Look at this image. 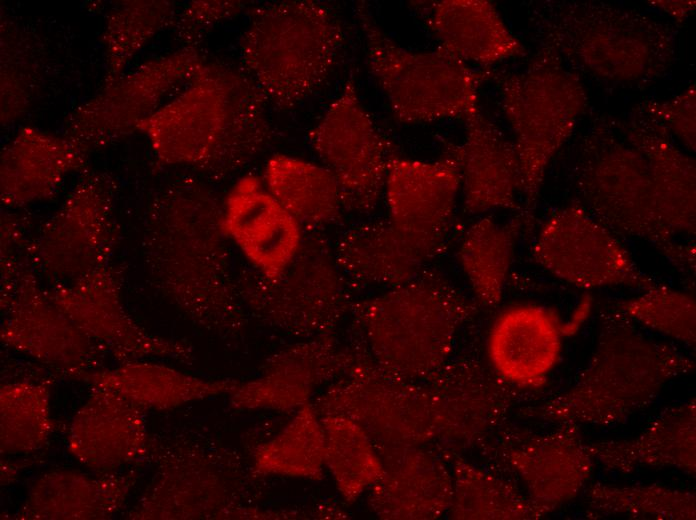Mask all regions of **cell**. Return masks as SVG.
<instances>
[{
	"label": "cell",
	"instance_id": "4316f807",
	"mask_svg": "<svg viewBox=\"0 0 696 520\" xmlns=\"http://www.w3.org/2000/svg\"><path fill=\"white\" fill-rule=\"evenodd\" d=\"M604 470L629 474L642 467L673 468L691 476L696 471L695 398L664 408L644 430L630 439L586 443Z\"/></svg>",
	"mask_w": 696,
	"mask_h": 520
},
{
	"label": "cell",
	"instance_id": "f35d334b",
	"mask_svg": "<svg viewBox=\"0 0 696 520\" xmlns=\"http://www.w3.org/2000/svg\"><path fill=\"white\" fill-rule=\"evenodd\" d=\"M1 451L30 453L41 448L51 432L49 394L44 385L9 383L0 393Z\"/></svg>",
	"mask_w": 696,
	"mask_h": 520
},
{
	"label": "cell",
	"instance_id": "cb8c5ba5",
	"mask_svg": "<svg viewBox=\"0 0 696 520\" xmlns=\"http://www.w3.org/2000/svg\"><path fill=\"white\" fill-rule=\"evenodd\" d=\"M206 452L182 448L163 454L131 518L227 517L232 508L226 500L225 482Z\"/></svg>",
	"mask_w": 696,
	"mask_h": 520
},
{
	"label": "cell",
	"instance_id": "d6986e66",
	"mask_svg": "<svg viewBox=\"0 0 696 520\" xmlns=\"http://www.w3.org/2000/svg\"><path fill=\"white\" fill-rule=\"evenodd\" d=\"M580 427L557 425L510 447L506 457L524 483L528 498L543 516L576 498L594 466Z\"/></svg>",
	"mask_w": 696,
	"mask_h": 520
},
{
	"label": "cell",
	"instance_id": "4fadbf2b",
	"mask_svg": "<svg viewBox=\"0 0 696 520\" xmlns=\"http://www.w3.org/2000/svg\"><path fill=\"white\" fill-rule=\"evenodd\" d=\"M531 256L547 273L579 289L644 290L658 283L638 266L618 235L578 200L555 209L544 220Z\"/></svg>",
	"mask_w": 696,
	"mask_h": 520
},
{
	"label": "cell",
	"instance_id": "44dd1931",
	"mask_svg": "<svg viewBox=\"0 0 696 520\" xmlns=\"http://www.w3.org/2000/svg\"><path fill=\"white\" fill-rule=\"evenodd\" d=\"M562 321L557 313L535 304L503 310L487 338L493 370L520 387L542 386L557 365L563 347Z\"/></svg>",
	"mask_w": 696,
	"mask_h": 520
},
{
	"label": "cell",
	"instance_id": "6da1fadb",
	"mask_svg": "<svg viewBox=\"0 0 696 520\" xmlns=\"http://www.w3.org/2000/svg\"><path fill=\"white\" fill-rule=\"evenodd\" d=\"M223 227V202L192 177L162 188L148 208L142 254L152 285L198 326L234 335L246 323Z\"/></svg>",
	"mask_w": 696,
	"mask_h": 520
},
{
	"label": "cell",
	"instance_id": "f6af8a7d",
	"mask_svg": "<svg viewBox=\"0 0 696 520\" xmlns=\"http://www.w3.org/2000/svg\"><path fill=\"white\" fill-rule=\"evenodd\" d=\"M651 3L678 21L685 19L695 7V2L692 1H653Z\"/></svg>",
	"mask_w": 696,
	"mask_h": 520
},
{
	"label": "cell",
	"instance_id": "277c9868",
	"mask_svg": "<svg viewBox=\"0 0 696 520\" xmlns=\"http://www.w3.org/2000/svg\"><path fill=\"white\" fill-rule=\"evenodd\" d=\"M595 348L575 382L530 409L554 425L607 427L626 421L655 401L670 381L694 370V361L671 344L606 308L599 316Z\"/></svg>",
	"mask_w": 696,
	"mask_h": 520
},
{
	"label": "cell",
	"instance_id": "ba28073f",
	"mask_svg": "<svg viewBox=\"0 0 696 520\" xmlns=\"http://www.w3.org/2000/svg\"><path fill=\"white\" fill-rule=\"evenodd\" d=\"M369 70L393 118L402 124L461 118L480 111L479 90L490 76L438 47L414 51L394 41L365 2L355 5Z\"/></svg>",
	"mask_w": 696,
	"mask_h": 520
},
{
	"label": "cell",
	"instance_id": "ac0fdd59",
	"mask_svg": "<svg viewBox=\"0 0 696 520\" xmlns=\"http://www.w3.org/2000/svg\"><path fill=\"white\" fill-rule=\"evenodd\" d=\"M223 227L250 266L278 276L303 242V228L256 176L240 178L223 202Z\"/></svg>",
	"mask_w": 696,
	"mask_h": 520
},
{
	"label": "cell",
	"instance_id": "ab89813d",
	"mask_svg": "<svg viewBox=\"0 0 696 520\" xmlns=\"http://www.w3.org/2000/svg\"><path fill=\"white\" fill-rule=\"evenodd\" d=\"M612 307L638 326L695 348L696 302L689 292L658 282Z\"/></svg>",
	"mask_w": 696,
	"mask_h": 520
},
{
	"label": "cell",
	"instance_id": "9a60e30c",
	"mask_svg": "<svg viewBox=\"0 0 696 520\" xmlns=\"http://www.w3.org/2000/svg\"><path fill=\"white\" fill-rule=\"evenodd\" d=\"M123 267L112 260L70 282L46 288L51 300L107 354L123 362L166 357L191 362L192 346L151 334L127 313L121 297Z\"/></svg>",
	"mask_w": 696,
	"mask_h": 520
},
{
	"label": "cell",
	"instance_id": "484cf974",
	"mask_svg": "<svg viewBox=\"0 0 696 520\" xmlns=\"http://www.w3.org/2000/svg\"><path fill=\"white\" fill-rule=\"evenodd\" d=\"M351 285L394 287L417 277L441 254L395 227L389 220L360 223L333 246Z\"/></svg>",
	"mask_w": 696,
	"mask_h": 520
},
{
	"label": "cell",
	"instance_id": "83f0119b",
	"mask_svg": "<svg viewBox=\"0 0 696 520\" xmlns=\"http://www.w3.org/2000/svg\"><path fill=\"white\" fill-rule=\"evenodd\" d=\"M86 151L66 136L21 130L1 153L2 201L22 206L50 197L70 173L84 167Z\"/></svg>",
	"mask_w": 696,
	"mask_h": 520
},
{
	"label": "cell",
	"instance_id": "5bb4252c",
	"mask_svg": "<svg viewBox=\"0 0 696 520\" xmlns=\"http://www.w3.org/2000/svg\"><path fill=\"white\" fill-rule=\"evenodd\" d=\"M113 183L103 173H86L61 207L32 239L30 258L51 284L76 280L112 260L117 228Z\"/></svg>",
	"mask_w": 696,
	"mask_h": 520
},
{
	"label": "cell",
	"instance_id": "7a4b0ae2",
	"mask_svg": "<svg viewBox=\"0 0 696 520\" xmlns=\"http://www.w3.org/2000/svg\"><path fill=\"white\" fill-rule=\"evenodd\" d=\"M266 105L243 69L205 62L181 93L137 129L163 164L192 166L224 178L272 140Z\"/></svg>",
	"mask_w": 696,
	"mask_h": 520
},
{
	"label": "cell",
	"instance_id": "8d00e7d4",
	"mask_svg": "<svg viewBox=\"0 0 696 520\" xmlns=\"http://www.w3.org/2000/svg\"><path fill=\"white\" fill-rule=\"evenodd\" d=\"M324 466V431L310 403L297 409L289 423L254 454V468L261 474L319 480Z\"/></svg>",
	"mask_w": 696,
	"mask_h": 520
},
{
	"label": "cell",
	"instance_id": "30bf717a",
	"mask_svg": "<svg viewBox=\"0 0 696 520\" xmlns=\"http://www.w3.org/2000/svg\"><path fill=\"white\" fill-rule=\"evenodd\" d=\"M247 311L265 324L302 338L328 335L350 308L351 284L333 246L318 234L304 237L294 259L276 277L254 270L237 273Z\"/></svg>",
	"mask_w": 696,
	"mask_h": 520
},
{
	"label": "cell",
	"instance_id": "5b68a950",
	"mask_svg": "<svg viewBox=\"0 0 696 520\" xmlns=\"http://www.w3.org/2000/svg\"><path fill=\"white\" fill-rule=\"evenodd\" d=\"M345 41L341 19L321 2L265 3L252 10L241 36L242 69L267 104L292 109L329 81Z\"/></svg>",
	"mask_w": 696,
	"mask_h": 520
},
{
	"label": "cell",
	"instance_id": "9c48e42d",
	"mask_svg": "<svg viewBox=\"0 0 696 520\" xmlns=\"http://www.w3.org/2000/svg\"><path fill=\"white\" fill-rule=\"evenodd\" d=\"M521 171V214L531 227L547 169L572 136L588 97L580 75L537 52L522 71L498 81Z\"/></svg>",
	"mask_w": 696,
	"mask_h": 520
},
{
	"label": "cell",
	"instance_id": "d4e9b609",
	"mask_svg": "<svg viewBox=\"0 0 696 520\" xmlns=\"http://www.w3.org/2000/svg\"><path fill=\"white\" fill-rule=\"evenodd\" d=\"M465 123L460 144L464 212L470 216L496 210L521 212V171L513 141L481 110Z\"/></svg>",
	"mask_w": 696,
	"mask_h": 520
},
{
	"label": "cell",
	"instance_id": "d6a6232c",
	"mask_svg": "<svg viewBox=\"0 0 696 520\" xmlns=\"http://www.w3.org/2000/svg\"><path fill=\"white\" fill-rule=\"evenodd\" d=\"M264 184L303 229L331 226L345 212L339 185L322 164L286 154L273 155L265 165Z\"/></svg>",
	"mask_w": 696,
	"mask_h": 520
},
{
	"label": "cell",
	"instance_id": "603a6c76",
	"mask_svg": "<svg viewBox=\"0 0 696 520\" xmlns=\"http://www.w3.org/2000/svg\"><path fill=\"white\" fill-rule=\"evenodd\" d=\"M616 124L647 161L657 207L665 226L675 236H694L695 160L675 144L665 125L641 104L627 119Z\"/></svg>",
	"mask_w": 696,
	"mask_h": 520
},
{
	"label": "cell",
	"instance_id": "7402d4cb",
	"mask_svg": "<svg viewBox=\"0 0 696 520\" xmlns=\"http://www.w3.org/2000/svg\"><path fill=\"white\" fill-rule=\"evenodd\" d=\"M142 412V407L113 390L93 388L69 427L70 453L101 473L143 458L149 441Z\"/></svg>",
	"mask_w": 696,
	"mask_h": 520
},
{
	"label": "cell",
	"instance_id": "2e32d148",
	"mask_svg": "<svg viewBox=\"0 0 696 520\" xmlns=\"http://www.w3.org/2000/svg\"><path fill=\"white\" fill-rule=\"evenodd\" d=\"M205 62L196 46H184L116 77L77 108L66 137L87 150L126 135L154 113L175 87L188 83Z\"/></svg>",
	"mask_w": 696,
	"mask_h": 520
},
{
	"label": "cell",
	"instance_id": "f546056e",
	"mask_svg": "<svg viewBox=\"0 0 696 520\" xmlns=\"http://www.w3.org/2000/svg\"><path fill=\"white\" fill-rule=\"evenodd\" d=\"M372 485L370 502L384 519H433L450 508L453 481L445 467L416 449L391 455Z\"/></svg>",
	"mask_w": 696,
	"mask_h": 520
},
{
	"label": "cell",
	"instance_id": "74e56055",
	"mask_svg": "<svg viewBox=\"0 0 696 520\" xmlns=\"http://www.w3.org/2000/svg\"><path fill=\"white\" fill-rule=\"evenodd\" d=\"M456 519H539L542 513L510 483L461 462L455 467L450 505Z\"/></svg>",
	"mask_w": 696,
	"mask_h": 520
},
{
	"label": "cell",
	"instance_id": "60d3db41",
	"mask_svg": "<svg viewBox=\"0 0 696 520\" xmlns=\"http://www.w3.org/2000/svg\"><path fill=\"white\" fill-rule=\"evenodd\" d=\"M175 6L168 1H136L118 7L107 22L105 51L110 73L123 66L155 34L173 20Z\"/></svg>",
	"mask_w": 696,
	"mask_h": 520
},
{
	"label": "cell",
	"instance_id": "52a82bcc",
	"mask_svg": "<svg viewBox=\"0 0 696 520\" xmlns=\"http://www.w3.org/2000/svg\"><path fill=\"white\" fill-rule=\"evenodd\" d=\"M578 201L618 236L652 245L690 285L696 246L682 242L660 216L647 161L616 122L593 124L582 137L574 168Z\"/></svg>",
	"mask_w": 696,
	"mask_h": 520
},
{
	"label": "cell",
	"instance_id": "ffe728a7",
	"mask_svg": "<svg viewBox=\"0 0 696 520\" xmlns=\"http://www.w3.org/2000/svg\"><path fill=\"white\" fill-rule=\"evenodd\" d=\"M348 360L349 353L329 335L308 338L273 354L255 379L239 382L229 394L230 403L237 409L297 410Z\"/></svg>",
	"mask_w": 696,
	"mask_h": 520
},
{
	"label": "cell",
	"instance_id": "b9f144b4",
	"mask_svg": "<svg viewBox=\"0 0 696 520\" xmlns=\"http://www.w3.org/2000/svg\"><path fill=\"white\" fill-rule=\"evenodd\" d=\"M247 6L241 1H194L176 20V33L185 46H196L215 24L239 15Z\"/></svg>",
	"mask_w": 696,
	"mask_h": 520
},
{
	"label": "cell",
	"instance_id": "e0dca14e",
	"mask_svg": "<svg viewBox=\"0 0 696 520\" xmlns=\"http://www.w3.org/2000/svg\"><path fill=\"white\" fill-rule=\"evenodd\" d=\"M461 191L460 145L446 143L432 161L390 160L383 196L388 220L402 232L444 253L452 234Z\"/></svg>",
	"mask_w": 696,
	"mask_h": 520
},
{
	"label": "cell",
	"instance_id": "7c38bea8",
	"mask_svg": "<svg viewBox=\"0 0 696 520\" xmlns=\"http://www.w3.org/2000/svg\"><path fill=\"white\" fill-rule=\"evenodd\" d=\"M308 142L335 177L344 210L372 213L383 196L389 162L398 151L363 105L352 75L309 131Z\"/></svg>",
	"mask_w": 696,
	"mask_h": 520
},
{
	"label": "cell",
	"instance_id": "ee69618b",
	"mask_svg": "<svg viewBox=\"0 0 696 520\" xmlns=\"http://www.w3.org/2000/svg\"><path fill=\"white\" fill-rule=\"evenodd\" d=\"M591 307L592 299L589 296L579 302L570 320L565 323L562 322V332L564 337L572 336L579 330L581 325H583V323L589 317Z\"/></svg>",
	"mask_w": 696,
	"mask_h": 520
},
{
	"label": "cell",
	"instance_id": "1f68e13d",
	"mask_svg": "<svg viewBox=\"0 0 696 520\" xmlns=\"http://www.w3.org/2000/svg\"><path fill=\"white\" fill-rule=\"evenodd\" d=\"M92 388L113 390L138 406L170 409L220 394H230L240 381L209 380L167 365L140 360L123 362L111 369H97L80 376Z\"/></svg>",
	"mask_w": 696,
	"mask_h": 520
},
{
	"label": "cell",
	"instance_id": "e575fe53",
	"mask_svg": "<svg viewBox=\"0 0 696 520\" xmlns=\"http://www.w3.org/2000/svg\"><path fill=\"white\" fill-rule=\"evenodd\" d=\"M325 466L339 493L355 501L381 477L384 465L363 427L351 417L326 414L321 418Z\"/></svg>",
	"mask_w": 696,
	"mask_h": 520
},
{
	"label": "cell",
	"instance_id": "4dcf8cb0",
	"mask_svg": "<svg viewBox=\"0 0 696 520\" xmlns=\"http://www.w3.org/2000/svg\"><path fill=\"white\" fill-rule=\"evenodd\" d=\"M137 474L51 471L33 485L21 511L26 519H106L124 503Z\"/></svg>",
	"mask_w": 696,
	"mask_h": 520
},
{
	"label": "cell",
	"instance_id": "8992f818",
	"mask_svg": "<svg viewBox=\"0 0 696 520\" xmlns=\"http://www.w3.org/2000/svg\"><path fill=\"white\" fill-rule=\"evenodd\" d=\"M352 309L376 364L394 376L414 378L441 369L477 306L429 267Z\"/></svg>",
	"mask_w": 696,
	"mask_h": 520
},
{
	"label": "cell",
	"instance_id": "836d02e7",
	"mask_svg": "<svg viewBox=\"0 0 696 520\" xmlns=\"http://www.w3.org/2000/svg\"><path fill=\"white\" fill-rule=\"evenodd\" d=\"M530 229L520 212L506 223L481 216L464 231L456 256L479 305L495 308L503 298L523 230Z\"/></svg>",
	"mask_w": 696,
	"mask_h": 520
},
{
	"label": "cell",
	"instance_id": "f1b7e54d",
	"mask_svg": "<svg viewBox=\"0 0 696 520\" xmlns=\"http://www.w3.org/2000/svg\"><path fill=\"white\" fill-rule=\"evenodd\" d=\"M429 11L428 29L439 47L468 64L487 66L526 54L490 1L442 0Z\"/></svg>",
	"mask_w": 696,
	"mask_h": 520
},
{
	"label": "cell",
	"instance_id": "8fae6325",
	"mask_svg": "<svg viewBox=\"0 0 696 520\" xmlns=\"http://www.w3.org/2000/svg\"><path fill=\"white\" fill-rule=\"evenodd\" d=\"M1 340L14 350L80 378L106 352L49 297L29 257L1 260Z\"/></svg>",
	"mask_w": 696,
	"mask_h": 520
},
{
	"label": "cell",
	"instance_id": "3957f363",
	"mask_svg": "<svg viewBox=\"0 0 696 520\" xmlns=\"http://www.w3.org/2000/svg\"><path fill=\"white\" fill-rule=\"evenodd\" d=\"M530 20L537 52L608 84L645 87L675 61V27L635 9L600 1H543Z\"/></svg>",
	"mask_w": 696,
	"mask_h": 520
},
{
	"label": "cell",
	"instance_id": "7bdbcfd3",
	"mask_svg": "<svg viewBox=\"0 0 696 520\" xmlns=\"http://www.w3.org/2000/svg\"><path fill=\"white\" fill-rule=\"evenodd\" d=\"M695 95V85H690L668 100L641 103L691 151L695 150Z\"/></svg>",
	"mask_w": 696,
	"mask_h": 520
},
{
	"label": "cell",
	"instance_id": "d590c367",
	"mask_svg": "<svg viewBox=\"0 0 696 520\" xmlns=\"http://www.w3.org/2000/svg\"><path fill=\"white\" fill-rule=\"evenodd\" d=\"M586 517L623 516L629 519L692 520L696 496L663 484L616 486L597 482L585 494Z\"/></svg>",
	"mask_w": 696,
	"mask_h": 520
}]
</instances>
